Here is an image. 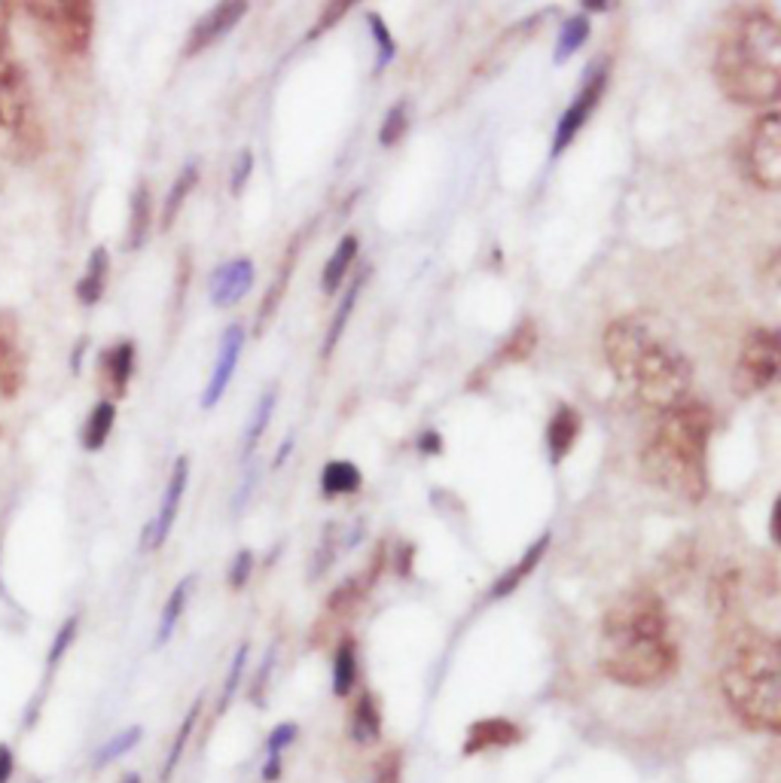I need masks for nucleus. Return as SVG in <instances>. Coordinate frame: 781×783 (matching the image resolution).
I'll use <instances>...</instances> for the list:
<instances>
[{
  "mask_svg": "<svg viewBox=\"0 0 781 783\" xmlns=\"http://www.w3.org/2000/svg\"><path fill=\"white\" fill-rule=\"evenodd\" d=\"M358 250H360L358 236H345L343 241L336 244L333 257L327 260V265H324V274H321V290H324L327 296H336V293L343 290L345 274H348V269H351V262L358 260Z\"/></svg>",
  "mask_w": 781,
  "mask_h": 783,
  "instance_id": "obj_19",
  "label": "nucleus"
},
{
  "mask_svg": "<svg viewBox=\"0 0 781 783\" xmlns=\"http://www.w3.org/2000/svg\"><path fill=\"white\" fill-rule=\"evenodd\" d=\"M382 735V714H379V705L370 693L360 695V702L351 710V738L358 744H376Z\"/></svg>",
  "mask_w": 781,
  "mask_h": 783,
  "instance_id": "obj_25",
  "label": "nucleus"
},
{
  "mask_svg": "<svg viewBox=\"0 0 781 783\" xmlns=\"http://www.w3.org/2000/svg\"><path fill=\"white\" fill-rule=\"evenodd\" d=\"M245 339H248V333H245L241 324H229L224 329L220 345H217V357H214L211 376H208V384H205V393H202V409H214L224 400L226 388H229V381L236 376L241 351H245Z\"/></svg>",
  "mask_w": 781,
  "mask_h": 783,
  "instance_id": "obj_11",
  "label": "nucleus"
},
{
  "mask_svg": "<svg viewBox=\"0 0 781 783\" xmlns=\"http://www.w3.org/2000/svg\"><path fill=\"white\" fill-rule=\"evenodd\" d=\"M275 403H279V393L272 388V391H265L263 396H260V403L253 409L251 421H248V427H245V445H241V448H245V460H251L257 445L263 439L265 427H269V421L275 415Z\"/></svg>",
  "mask_w": 781,
  "mask_h": 783,
  "instance_id": "obj_30",
  "label": "nucleus"
},
{
  "mask_svg": "<svg viewBox=\"0 0 781 783\" xmlns=\"http://www.w3.org/2000/svg\"><path fill=\"white\" fill-rule=\"evenodd\" d=\"M419 448H422L424 455H440L443 452V436L434 431L422 433V439H419Z\"/></svg>",
  "mask_w": 781,
  "mask_h": 783,
  "instance_id": "obj_46",
  "label": "nucleus"
},
{
  "mask_svg": "<svg viewBox=\"0 0 781 783\" xmlns=\"http://www.w3.org/2000/svg\"><path fill=\"white\" fill-rule=\"evenodd\" d=\"M355 3L351 0H336V3H327V10H324V15H321L318 22H315V28L308 31V40L321 37V34H327V28H333L339 19H343L348 10H351Z\"/></svg>",
  "mask_w": 781,
  "mask_h": 783,
  "instance_id": "obj_41",
  "label": "nucleus"
},
{
  "mask_svg": "<svg viewBox=\"0 0 781 783\" xmlns=\"http://www.w3.org/2000/svg\"><path fill=\"white\" fill-rule=\"evenodd\" d=\"M248 655H251V643H241L236 655H232V665H229V674H226L224 693H220V705H217V714H224L226 707L232 705V698L239 693L241 679H245V665H248Z\"/></svg>",
  "mask_w": 781,
  "mask_h": 783,
  "instance_id": "obj_35",
  "label": "nucleus"
},
{
  "mask_svg": "<svg viewBox=\"0 0 781 783\" xmlns=\"http://www.w3.org/2000/svg\"><path fill=\"white\" fill-rule=\"evenodd\" d=\"M400 781V757L398 753H384L376 765V777L372 783H398Z\"/></svg>",
  "mask_w": 781,
  "mask_h": 783,
  "instance_id": "obj_43",
  "label": "nucleus"
},
{
  "mask_svg": "<svg viewBox=\"0 0 781 783\" xmlns=\"http://www.w3.org/2000/svg\"><path fill=\"white\" fill-rule=\"evenodd\" d=\"M77 628H80V616H70L65 626L58 628V634H55L53 640V650H50V667H55L62 659H65V653L70 650V643L77 640Z\"/></svg>",
  "mask_w": 781,
  "mask_h": 783,
  "instance_id": "obj_39",
  "label": "nucleus"
},
{
  "mask_svg": "<svg viewBox=\"0 0 781 783\" xmlns=\"http://www.w3.org/2000/svg\"><path fill=\"white\" fill-rule=\"evenodd\" d=\"M122 783H141V777H138V774H126V777H122Z\"/></svg>",
  "mask_w": 781,
  "mask_h": 783,
  "instance_id": "obj_51",
  "label": "nucleus"
},
{
  "mask_svg": "<svg viewBox=\"0 0 781 783\" xmlns=\"http://www.w3.org/2000/svg\"><path fill=\"white\" fill-rule=\"evenodd\" d=\"M601 674L620 686L648 689L675 674L677 643L660 595L632 588L610 603L598 643Z\"/></svg>",
  "mask_w": 781,
  "mask_h": 783,
  "instance_id": "obj_1",
  "label": "nucleus"
},
{
  "mask_svg": "<svg viewBox=\"0 0 781 783\" xmlns=\"http://www.w3.org/2000/svg\"><path fill=\"white\" fill-rule=\"evenodd\" d=\"M281 777V757H269L263 765V781L275 783Z\"/></svg>",
  "mask_w": 781,
  "mask_h": 783,
  "instance_id": "obj_48",
  "label": "nucleus"
},
{
  "mask_svg": "<svg viewBox=\"0 0 781 783\" xmlns=\"http://www.w3.org/2000/svg\"><path fill=\"white\" fill-rule=\"evenodd\" d=\"M293 262H296V244L288 250V257H284V262H281V269H279V278H275V284H272V290L265 293L263 305H260V312H257V329H260V333H263V327L269 324V317L275 314L281 296H284V290H288V281H291V272H293Z\"/></svg>",
  "mask_w": 781,
  "mask_h": 783,
  "instance_id": "obj_32",
  "label": "nucleus"
},
{
  "mask_svg": "<svg viewBox=\"0 0 781 783\" xmlns=\"http://www.w3.org/2000/svg\"><path fill=\"white\" fill-rule=\"evenodd\" d=\"M608 79H610L608 62H601V65H596L589 74H586V83H583L581 91H577V98H574V101L568 105V110L558 117L556 134H553V156H562V153L571 146V141L577 138V131L586 126V119L596 113L598 101H601V95H605V89H608Z\"/></svg>",
  "mask_w": 781,
  "mask_h": 783,
  "instance_id": "obj_9",
  "label": "nucleus"
},
{
  "mask_svg": "<svg viewBox=\"0 0 781 783\" xmlns=\"http://www.w3.org/2000/svg\"><path fill=\"white\" fill-rule=\"evenodd\" d=\"M360 485H364V476H360L358 464H351V460H330L321 472V494L330 497V500L355 494Z\"/></svg>",
  "mask_w": 781,
  "mask_h": 783,
  "instance_id": "obj_21",
  "label": "nucleus"
},
{
  "mask_svg": "<svg viewBox=\"0 0 781 783\" xmlns=\"http://www.w3.org/2000/svg\"><path fill=\"white\" fill-rule=\"evenodd\" d=\"M186 482H189V457L181 455L174 460L172 476H169V485H165V494H162L160 512H156V519H150L144 528V536H141V548H144V552H153V548H160L162 543L169 540L174 519H177V510H181V500H184Z\"/></svg>",
  "mask_w": 781,
  "mask_h": 783,
  "instance_id": "obj_10",
  "label": "nucleus"
},
{
  "mask_svg": "<svg viewBox=\"0 0 781 783\" xmlns=\"http://www.w3.org/2000/svg\"><path fill=\"white\" fill-rule=\"evenodd\" d=\"M367 22H370L372 40H376V74H382L384 67L394 62V55H398V43H394V37H391V31H388V25H384L382 15L370 13L367 15Z\"/></svg>",
  "mask_w": 781,
  "mask_h": 783,
  "instance_id": "obj_34",
  "label": "nucleus"
},
{
  "mask_svg": "<svg viewBox=\"0 0 781 783\" xmlns=\"http://www.w3.org/2000/svg\"><path fill=\"white\" fill-rule=\"evenodd\" d=\"M245 13H248V3H245V0H224V3H214L211 10L202 15L199 22L193 25V31H189V37H186V46H184L186 58L205 53L211 43L226 37V34L245 19Z\"/></svg>",
  "mask_w": 781,
  "mask_h": 783,
  "instance_id": "obj_12",
  "label": "nucleus"
},
{
  "mask_svg": "<svg viewBox=\"0 0 781 783\" xmlns=\"http://www.w3.org/2000/svg\"><path fill=\"white\" fill-rule=\"evenodd\" d=\"M546 548H550V534H543L541 540H534V543L525 548V555H522V558H519V562L513 564V567H510V570H507V574H503L498 583H495V586H491V591H489L491 601H501V598H507V595H513V591H517V588L522 586L525 579H529L531 570H534V567L543 562Z\"/></svg>",
  "mask_w": 781,
  "mask_h": 783,
  "instance_id": "obj_18",
  "label": "nucleus"
},
{
  "mask_svg": "<svg viewBox=\"0 0 781 783\" xmlns=\"http://www.w3.org/2000/svg\"><path fill=\"white\" fill-rule=\"evenodd\" d=\"M25 351L15 339V329L0 324V396L10 400L25 384Z\"/></svg>",
  "mask_w": 781,
  "mask_h": 783,
  "instance_id": "obj_16",
  "label": "nucleus"
},
{
  "mask_svg": "<svg viewBox=\"0 0 781 783\" xmlns=\"http://www.w3.org/2000/svg\"><path fill=\"white\" fill-rule=\"evenodd\" d=\"M113 421H117V405L110 403V400L95 403V409L89 412V418H86V427H83V448H86V452H98V448H105L107 436H110V431H113Z\"/></svg>",
  "mask_w": 781,
  "mask_h": 783,
  "instance_id": "obj_27",
  "label": "nucleus"
},
{
  "mask_svg": "<svg viewBox=\"0 0 781 783\" xmlns=\"http://www.w3.org/2000/svg\"><path fill=\"white\" fill-rule=\"evenodd\" d=\"M729 710L755 731H781L779 640L755 628H736L720 671Z\"/></svg>",
  "mask_w": 781,
  "mask_h": 783,
  "instance_id": "obj_5",
  "label": "nucleus"
},
{
  "mask_svg": "<svg viewBox=\"0 0 781 783\" xmlns=\"http://www.w3.org/2000/svg\"><path fill=\"white\" fill-rule=\"evenodd\" d=\"M522 738L517 722L503 717L479 719L467 731V741H464L462 753L464 757H477V753H489V750H503V747H513Z\"/></svg>",
  "mask_w": 781,
  "mask_h": 783,
  "instance_id": "obj_14",
  "label": "nucleus"
},
{
  "mask_svg": "<svg viewBox=\"0 0 781 783\" xmlns=\"http://www.w3.org/2000/svg\"><path fill=\"white\" fill-rule=\"evenodd\" d=\"M134 376V341H120L101 354V381H105L107 400H120L129 391Z\"/></svg>",
  "mask_w": 781,
  "mask_h": 783,
  "instance_id": "obj_15",
  "label": "nucleus"
},
{
  "mask_svg": "<svg viewBox=\"0 0 781 783\" xmlns=\"http://www.w3.org/2000/svg\"><path fill=\"white\" fill-rule=\"evenodd\" d=\"M358 683V646L355 640L343 638L336 659H333V695L345 698Z\"/></svg>",
  "mask_w": 781,
  "mask_h": 783,
  "instance_id": "obj_26",
  "label": "nucleus"
},
{
  "mask_svg": "<svg viewBox=\"0 0 781 783\" xmlns=\"http://www.w3.org/2000/svg\"><path fill=\"white\" fill-rule=\"evenodd\" d=\"M251 171H253V153L245 146V150H239V156H236V162H232V171H229V193H232L236 198L245 193V186H248V181H251Z\"/></svg>",
  "mask_w": 781,
  "mask_h": 783,
  "instance_id": "obj_38",
  "label": "nucleus"
},
{
  "mask_svg": "<svg viewBox=\"0 0 781 783\" xmlns=\"http://www.w3.org/2000/svg\"><path fill=\"white\" fill-rule=\"evenodd\" d=\"M275 646L265 653V659H263V665H260V671H257V679H253V689H251V698H253V705H263V689H265V683H269V674H272V665H275Z\"/></svg>",
  "mask_w": 781,
  "mask_h": 783,
  "instance_id": "obj_44",
  "label": "nucleus"
},
{
  "mask_svg": "<svg viewBox=\"0 0 781 783\" xmlns=\"http://www.w3.org/2000/svg\"><path fill=\"white\" fill-rule=\"evenodd\" d=\"M617 3H608V0H583V10L586 13H605V10H614Z\"/></svg>",
  "mask_w": 781,
  "mask_h": 783,
  "instance_id": "obj_49",
  "label": "nucleus"
},
{
  "mask_svg": "<svg viewBox=\"0 0 781 783\" xmlns=\"http://www.w3.org/2000/svg\"><path fill=\"white\" fill-rule=\"evenodd\" d=\"M741 165L748 181L767 189L779 193L781 189V117L779 110H767L763 117L748 129V138L741 144Z\"/></svg>",
  "mask_w": 781,
  "mask_h": 783,
  "instance_id": "obj_6",
  "label": "nucleus"
},
{
  "mask_svg": "<svg viewBox=\"0 0 781 783\" xmlns=\"http://www.w3.org/2000/svg\"><path fill=\"white\" fill-rule=\"evenodd\" d=\"M253 260L248 257H236V260L224 262L220 269H214L211 281H208V296H211V305L217 308H229L253 287Z\"/></svg>",
  "mask_w": 781,
  "mask_h": 783,
  "instance_id": "obj_13",
  "label": "nucleus"
},
{
  "mask_svg": "<svg viewBox=\"0 0 781 783\" xmlns=\"http://www.w3.org/2000/svg\"><path fill=\"white\" fill-rule=\"evenodd\" d=\"M779 348L781 339L772 327H755L741 341L739 363L733 372V388L741 396L767 391L779 379Z\"/></svg>",
  "mask_w": 781,
  "mask_h": 783,
  "instance_id": "obj_7",
  "label": "nucleus"
},
{
  "mask_svg": "<svg viewBox=\"0 0 781 783\" xmlns=\"http://www.w3.org/2000/svg\"><path fill=\"white\" fill-rule=\"evenodd\" d=\"M364 284H367V272H360L358 278L351 281V287L345 290L343 305H339V308H336V314H333L330 329H327V339H324V357H330L333 348H336V345H339V339H343L345 327H348V317H351L355 305H358V296H360V290H364Z\"/></svg>",
  "mask_w": 781,
  "mask_h": 783,
  "instance_id": "obj_29",
  "label": "nucleus"
},
{
  "mask_svg": "<svg viewBox=\"0 0 781 783\" xmlns=\"http://www.w3.org/2000/svg\"><path fill=\"white\" fill-rule=\"evenodd\" d=\"M141 735H144V731H141V726H132V729H122L120 735H113V738H110V741H107V744L101 747L98 753H95V762H93L95 769H107L113 759L126 757L132 747H138Z\"/></svg>",
  "mask_w": 781,
  "mask_h": 783,
  "instance_id": "obj_33",
  "label": "nucleus"
},
{
  "mask_svg": "<svg viewBox=\"0 0 781 783\" xmlns=\"http://www.w3.org/2000/svg\"><path fill=\"white\" fill-rule=\"evenodd\" d=\"M196 183H199V165H196V162H186L184 168H181V174L174 177L172 189H169V196H165V205H162V214H160L162 229H172V222L177 220V214H181V208H184L186 196L196 189Z\"/></svg>",
  "mask_w": 781,
  "mask_h": 783,
  "instance_id": "obj_23",
  "label": "nucleus"
},
{
  "mask_svg": "<svg viewBox=\"0 0 781 783\" xmlns=\"http://www.w3.org/2000/svg\"><path fill=\"white\" fill-rule=\"evenodd\" d=\"M13 771H15L13 747L0 744V783H10V777H13Z\"/></svg>",
  "mask_w": 781,
  "mask_h": 783,
  "instance_id": "obj_45",
  "label": "nucleus"
},
{
  "mask_svg": "<svg viewBox=\"0 0 781 783\" xmlns=\"http://www.w3.org/2000/svg\"><path fill=\"white\" fill-rule=\"evenodd\" d=\"M715 415L699 400H684L662 412L657 431L641 452V470L650 485L699 503L708 491V439Z\"/></svg>",
  "mask_w": 781,
  "mask_h": 783,
  "instance_id": "obj_3",
  "label": "nucleus"
},
{
  "mask_svg": "<svg viewBox=\"0 0 781 783\" xmlns=\"http://www.w3.org/2000/svg\"><path fill=\"white\" fill-rule=\"evenodd\" d=\"M605 360L622 391L657 412L684 403L693 381V366L662 320L650 314H626L605 329Z\"/></svg>",
  "mask_w": 781,
  "mask_h": 783,
  "instance_id": "obj_2",
  "label": "nucleus"
},
{
  "mask_svg": "<svg viewBox=\"0 0 781 783\" xmlns=\"http://www.w3.org/2000/svg\"><path fill=\"white\" fill-rule=\"evenodd\" d=\"M253 482H257V470H253V467H248V479H241L239 491H236V510H241V503L248 500Z\"/></svg>",
  "mask_w": 781,
  "mask_h": 783,
  "instance_id": "obj_47",
  "label": "nucleus"
},
{
  "mask_svg": "<svg viewBox=\"0 0 781 783\" xmlns=\"http://www.w3.org/2000/svg\"><path fill=\"white\" fill-rule=\"evenodd\" d=\"M406 129H410V107H406V101H398L384 113L382 129H379V144L394 146L406 134Z\"/></svg>",
  "mask_w": 781,
  "mask_h": 783,
  "instance_id": "obj_36",
  "label": "nucleus"
},
{
  "mask_svg": "<svg viewBox=\"0 0 781 783\" xmlns=\"http://www.w3.org/2000/svg\"><path fill=\"white\" fill-rule=\"evenodd\" d=\"M28 10L50 31L58 50L67 55H86L95 28L93 3H28Z\"/></svg>",
  "mask_w": 781,
  "mask_h": 783,
  "instance_id": "obj_8",
  "label": "nucleus"
},
{
  "mask_svg": "<svg viewBox=\"0 0 781 783\" xmlns=\"http://www.w3.org/2000/svg\"><path fill=\"white\" fill-rule=\"evenodd\" d=\"M583 431L581 412L574 405H558L553 412V418L546 424V448H550V460L562 464L571 455V448L577 443V436Z\"/></svg>",
  "mask_w": 781,
  "mask_h": 783,
  "instance_id": "obj_17",
  "label": "nucleus"
},
{
  "mask_svg": "<svg viewBox=\"0 0 781 783\" xmlns=\"http://www.w3.org/2000/svg\"><path fill=\"white\" fill-rule=\"evenodd\" d=\"M715 79L733 105L767 107L781 95V25L763 10L739 15L720 37Z\"/></svg>",
  "mask_w": 781,
  "mask_h": 783,
  "instance_id": "obj_4",
  "label": "nucleus"
},
{
  "mask_svg": "<svg viewBox=\"0 0 781 783\" xmlns=\"http://www.w3.org/2000/svg\"><path fill=\"white\" fill-rule=\"evenodd\" d=\"M586 40H589V15L586 13L568 15V19L562 22V31H558L556 50H553V62H556V65H565V62L581 50Z\"/></svg>",
  "mask_w": 781,
  "mask_h": 783,
  "instance_id": "obj_28",
  "label": "nucleus"
},
{
  "mask_svg": "<svg viewBox=\"0 0 781 783\" xmlns=\"http://www.w3.org/2000/svg\"><path fill=\"white\" fill-rule=\"evenodd\" d=\"M534 348H538V333L531 327V320H525V324L510 336V341L503 345L501 360H507V363L513 360V363H517V360H525Z\"/></svg>",
  "mask_w": 781,
  "mask_h": 783,
  "instance_id": "obj_37",
  "label": "nucleus"
},
{
  "mask_svg": "<svg viewBox=\"0 0 781 783\" xmlns=\"http://www.w3.org/2000/svg\"><path fill=\"white\" fill-rule=\"evenodd\" d=\"M293 443H296V439H293V433H288V436H284V443H281V452H279V457H275V464H279V467H281V464H284V457L291 455Z\"/></svg>",
  "mask_w": 781,
  "mask_h": 783,
  "instance_id": "obj_50",
  "label": "nucleus"
},
{
  "mask_svg": "<svg viewBox=\"0 0 781 783\" xmlns=\"http://www.w3.org/2000/svg\"><path fill=\"white\" fill-rule=\"evenodd\" d=\"M107 274H110V257L105 248H95L89 262H86V272H83L80 284H77V300L80 305H95V302L105 296Z\"/></svg>",
  "mask_w": 781,
  "mask_h": 783,
  "instance_id": "obj_22",
  "label": "nucleus"
},
{
  "mask_svg": "<svg viewBox=\"0 0 781 783\" xmlns=\"http://www.w3.org/2000/svg\"><path fill=\"white\" fill-rule=\"evenodd\" d=\"M293 741H296V726H293V722H281V726H275L272 735H269V741H265V753H269V757H281Z\"/></svg>",
  "mask_w": 781,
  "mask_h": 783,
  "instance_id": "obj_42",
  "label": "nucleus"
},
{
  "mask_svg": "<svg viewBox=\"0 0 781 783\" xmlns=\"http://www.w3.org/2000/svg\"><path fill=\"white\" fill-rule=\"evenodd\" d=\"M150 220H153V196H150V186L144 181L134 186L132 193V217H129V238H126V248L141 250L147 244L150 236Z\"/></svg>",
  "mask_w": 781,
  "mask_h": 783,
  "instance_id": "obj_20",
  "label": "nucleus"
},
{
  "mask_svg": "<svg viewBox=\"0 0 781 783\" xmlns=\"http://www.w3.org/2000/svg\"><path fill=\"white\" fill-rule=\"evenodd\" d=\"M251 570H253V552H251V548H241V552H236V558H232V564H229V586L236 588V591L248 586V579H251Z\"/></svg>",
  "mask_w": 781,
  "mask_h": 783,
  "instance_id": "obj_40",
  "label": "nucleus"
},
{
  "mask_svg": "<svg viewBox=\"0 0 781 783\" xmlns=\"http://www.w3.org/2000/svg\"><path fill=\"white\" fill-rule=\"evenodd\" d=\"M193 586H196V576H184V579L172 588L169 601H165V607H162L160 628H156V646H165V643L172 640L174 628H177V622H181V616H184L186 610V601H189Z\"/></svg>",
  "mask_w": 781,
  "mask_h": 783,
  "instance_id": "obj_24",
  "label": "nucleus"
},
{
  "mask_svg": "<svg viewBox=\"0 0 781 783\" xmlns=\"http://www.w3.org/2000/svg\"><path fill=\"white\" fill-rule=\"evenodd\" d=\"M199 714H202V698H196V705L186 710L184 722L177 726V735H174L172 747H169V757H165V765H162V783L172 781V774L177 771V765H181V757H184L186 744H189V735H193V729H196V722H199Z\"/></svg>",
  "mask_w": 781,
  "mask_h": 783,
  "instance_id": "obj_31",
  "label": "nucleus"
}]
</instances>
